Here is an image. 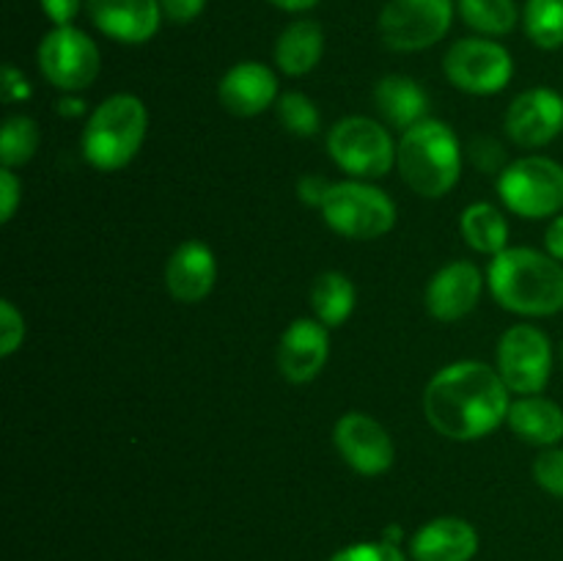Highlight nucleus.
<instances>
[{"instance_id":"nucleus-1","label":"nucleus","mask_w":563,"mask_h":561,"mask_svg":"<svg viewBox=\"0 0 563 561\" xmlns=\"http://www.w3.org/2000/svg\"><path fill=\"white\" fill-rule=\"evenodd\" d=\"M509 394L498 369L478 361H456L429 380L423 413L434 432L467 443L487 438L506 421Z\"/></svg>"},{"instance_id":"nucleus-2","label":"nucleus","mask_w":563,"mask_h":561,"mask_svg":"<svg viewBox=\"0 0 563 561\" xmlns=\"http://www.w3.org/2000/svg\"><path fill=\"white\" fill-rule=\"evenodd\" d=\"M487 284L495 300L520 317L563 311V264L533 248H506L493 256Z\"/></svg>"},{"instance_id":"nucleus-3","label":"nucleus","mask_w":563,"mask_h":561,"mask_svg":"<svg viewBox=\"0 0 563 561\" xmlns=\"http://www.w3.org/2000/svg\"><path fill=\"white\" fill-rule=\"evenodd\" d=\"M396 165L412 193L423 198H443L462 176L460 138L445 121H418L401 132Z\"/></svg>"},{"instance_id":"nucleus-4","label":"nucleus","mask_w":563,"mask_h":561,"mask_svg":"<svg viewBox=\"0 0 563 561\" xmlns=\"http://www.w3.org/2000/svg\"><path fill=\"white\" fill-rule=\"evenodd\" d=\"M146 130V105L135 94H113L91 110L82 127V157L97 170H121L141 152Z\"/></svg>"},{"instance_id":"nucleus-5","label":"nucleus","mask_w":563,"mask_h":561,"mask_svg":"<svg viewBox=\"0 0 563 561\" xmlns=\"http://www.w3.org/2000/svg\"><path fill=\"white\" fill-rule=\"evenodd\" d=\"M319 212L335 234L350 240H377L396 226V204L388 193L363 179L333 182Z\"/></svg>"},{"instance_id":"nucleus-6","label":"nucleus","mask_w":563,"mask_h":561,"mask_svg":"<svg viewBox=\"0 0 563 561\" xmlns=\"http://www.w3.org/2000/svg\"><path fill=\"white\" fill-rule=\"evenodd\" d=\"M498 196L520 218L542 220L563 212V165L542 154L515 160L498 174Z\"/></svg>"},{"instance_id":"nucleus-7","label":"nucleus","mask_w":563,"mask_h":561,"mask_svg":"<svg viewBox=\"0 0 563 561\" xmlns=\"http://www.w3.org/2000/svg\"><path fill=\"white\" fill-rule=\"evenodd\" d=\"M396 143L388 127L368 116H346L328 135V154L355 179H379L396 165Z\"/></svg>"},{"instance_id":"nucleus-8","label":"nucleus","mask_w":563,"mask_h":561,"mask_svg":"<svg viewBox=\"0 0 563 561\" xmlns=\"http://www.w3.org/2000/svg\"><path fill=\"white\" fill-rule=\"evenodd\" d=\"M454 0H388L379 11V36L396 53L429 50L449 33Z\"/></svg>"},{"instance_id":"nucleus-9","label":"nucleus","mask_w":563,"mask_h":561,"mask_svg":"<svg viewBox=\"0 0 563 561\" xmlns=\"http://www.w3.org/2000/svg\"><path fill=\"white\" fill-rule=\"evenodd\" d=\"M443 72L449 82L473 97L504 91L515 75V61L504 44L484 36L460 38L445 50Z\"/></svg>"},{"instance_id":"nucleus-10","label":"nucleus","mask_w":563,"mask_h":561,"mask_svg":"<svg viewBox=\"0 0 563 561\" xmlns=\"http://www.w3.org/2000/svg\"><path fill=\"white\" fill-rule=\"evenodd\" d=\"M38 72L66 94L82 91L99 75V47L86 31L75 25H60L44 33L36 50Z\"/></svg>"},{"instance_id":"nucleus-11","label":"nucleus","mask_w":563,"mask_h":561,"mask_svg":"<svg viewBox=\"0 0 563 561\" xmlns=\"http://www.w3.org/2000/svg\"><path fill=\"white\" fill-rule=\"evenodd\" d=\"M498 374L517 396L542 394L553 374V344L533 324H515L498 341Z\"/></svg>"},{"instance_id":"nucleus-12","label":"nucleus","mask_w":563,"mask_h":561,"mask_svg":"<svg viewBox=\"0 0 563 561\" xmlns=\"http://www.w3.org/2000/svg\"><path fill=\"white\" fill-rule=\"evenodd\" d=\"M333 440L346 465L361 473V476H379V473L394 468V440H390L388 429L374 421L372 416H366V413H344L335 421Z\"/></svg>"},{"instance_id":"nucleus-13","label":"nucleus","mask_w":563,"mask_h":561,"mask_svg":"<svg viewBox=\"0 0 563 561\" xmlns=\"http://www.w3.org/2000/svg\"><path fill=\"white\" fill-rule=\"evenodd\" d=\"M506 135L520 148H542L563 132V97L553 88H528L506 110Z\"/></svg>"},{"instance_id":"nucleus-14","label":"nucleus","mask_w":563,"mask_h":561,"mask_svg":"<svg viewBox=\"0 0 563 561\" xmlns=\"http://www.w3.org/2000/svg\"><path fill=\"white\" fill-rule=\"evenodd\" d=\"M484 275L473 262H449L429 278L427 311L438 322H456L478 306Z\"/></svg>"},{"instance_id":"nucleus-15","label":"nucleus","mask_w":563,"mask_h":561,"mask_svg":"<svg viewBox=\"0 0 563 561\" xmlns=\"http://www.w3.org/2000/svg\"><path fill=\"white\" fill-rule=\"evenodd\" d=\"M86 11L104 36L121 44H146L165 20L159 0H86Z\"/></svg>"},{"instance_id":"nucleus-16","label":"nucleus","mask_w":563,"mask_h":561,"mask_svg":"<svg viewBox=\"0 0 563 561\" xmlns=\"http://www.w3.org/2000/svg\"><path fill=\"white\" fill-rule=\"evenodd\" d=\"M330 328L319 319H295L278 341V369L289 383H311L330 358Z\"/></svg>"},{"instance_id":"nucleus-17","label":"nucleus","mask_w":563,"mask_h":561,"mask_svg":"<svg viewBox=\"0 0 563 561\" xmlns=\"http://www.w3.org/2000/svg\"><path fill=\"white\" fill-rule=\"evenodd\" d=\"M218 97L229 113L251 119L278 102V77L258 61H242L225 72L218 86Z\"/></svg>"},{"instance_id":"nucleus-18","label":"nucleus","mask_w":563,"mask_h":561,"mask_svg":"<svg viewBox=\"0 0 563 561\" xmlns=\"http://www.w3.org/2000/svg\"><path fill=\"white\" fill-rule=\"evenodd\" d=\"M218 284V262L207 242L187 240L165 264V286L179 302H201Z\"/></svg>"},{"instance_id":"nucleus-19","label":"nucleus","mask_w":563,"mask_h":561,"mask_svg":"<svg viewBox=\"0 0 563 561\" xmlns=\"http://www.w3.org/2000/svg\"><path fill=\"white\" fill-rule=\"evenodd\" d=\"M478 550V534L462 517H438L418 528L410 542L416 561H471Z\"/></svg>"},{"instance_id":"nucleus-20","label":"nucleus","mask_w":563,"mask_h":561,"mask_svg":"<svg viewBox=\"0 0 563 561\" xmlns=\"http://www.w3.org/2000/svg\"><path fill=\"white\" fill-rule=\"evenodd\" d=\"M506 424L517 438L542 449H553L563 440V407L542 394L511 402Z\"/></svg>"},{"instance_id":"nucleus-21","label":"nucleus","mask_w":563,"mask_h":561,"mask_svg":"<svg viewBox=\"0 0 563 561\" xmlns=\"http://www.w3.org/2000/svg\"><path fill=\"white\" fill-rule=\"evenodd\" d=\"M374 105H377L379 116L399 132L416 127L429 113L427 91L421 82L407 75L383 77L374 88Z\"/></svg>"},{"instance_id":"nucleus-22","label":"nucleus","mask_w":563,"mask_h":561,"mask_svg":"<svg viewBox=\"0 0 563 561\" xmlns=\"http://www.w3.org/2000/svg\"><path fill=\"white\" fill-rule=\"evenodd\" d=\"M322 55L324 31L313 20H295L291 25L284 28V33L275 42V64L289 77H302L317 69Z\"/></svg>"},{"instance_id":"nucleus-23","label":"nucleus","mask_w":563,"mask_h":561,"mask_svg":"<svg viewBox=\"0 0 563 561\" xmlns=\"http://www.w3.org/2000/svg\"><path fill=\"white\" fill-rule=\"evenodd\" d=\"M460 231L467 245L476 253L498 256L500 251L509 248V223H506V215L487 201L471 204L462 212Z\"/></svg>"},{"instance_id":"nucleus-24","label":"nucleus","mask_w":563,"mask_h":561,"mask_svg":"<svg viewBox=\"0 0 563 561\" xmlns=\"http://www.w3.org/2000/svg\"><path fill=\"white\" fill-rule=\"evenodd\" d=\"M357 302L355 284L346 278L344 273H335V270H328V273L319 275L311 286V308L313 317L324 324V328H339L346 319L352 317Z\"/></svg>"},{"instance_id":"nucleus-25","label":"nucleus","mask_w":563,"mask_h":561,"mask_svg":"<svg viewBox=\"0 0 563 561\" xmlns=\"http://www.w3.org/2000/svg\"><path fill=\"white\" fill-rule=\"evenodd\" d=\"M456 11L482 36H506L520 20L515 0H456Z\"/></svg>"},{"instance_id":"nucleus-26","label":"nucleus","mask_w":563,"mask_h":561,"mask_svg":"<svg viewBox=\"0 0 563 561\" xmlns=\"http://www.w3.org/2000/svg\"><path fill=\"white\" fill-rule=\"evenodd\" d=\"M522 28L537 47H563V0H526Z\"/></svg>"},{"instance_id":"nucleus-27","label":"nucleus","mask_w":563,"mask_h":561,"mask_svg":"<svg viewBox=\"0 0 563 561\" xmlns=\"http://www.w3.org/2000/svg\"><path fill=\"white\" fill-rule=\"evenodd\" d=\"M38 141H42V132H38L36 121L27 119V116L5 119L3 130H0V163H3V168L25 165L36 154Z\"/></svg>"},{"instance_id":"nucleus-28","label":"nucleus","mask_w":563,"mask_h":561,"mask_svg":"<svg viewBox=\"0 0 563 561\" xmlns=\"http://www.w3.org/2000/svg\"><path fill=\"white\" fill-rule=\"evenodd\" d=\"M275 110H278V121L284 124V130H289L291 135H317L319 127H322L319 108L313 105V99H308L300 91L280 94L278 102H275Z\"/></svg>"},{"instance_id":"nucleus-29","label":"nucleus","mask_w":563,"mask_h":561,"mask_svg":"<svg viewBox=\"0 0 563 561\" xmlns=\"http://www.w3.org/2000/svg\"><path fill=\"white\" fill-rule=\"evenodd\" d=\"M533 479L544 493L563 498V449H544L533 462Z\"/></svg>"},{"instance_id":"nucleus-30","label":"nucleus","mask_w":563,"mask_h":561,"mask_svg":"<svg viewBox=\"0 0 563 561\" xmlns=\"http://www.w3.org/2000/svg\"><path fill=\"white\" fill-rule=\"evenodd\" d=\"M22 339H25V319L16 311L14 302L3 300L0 302V355H14Z\"/></svg>"},{"instance_id":"nucleus-31","label":"nucleus","mask_w":563,"mask_h":561,"mask_svg":"<svg viewBox=\"0 0 563 561\" xmlns=\"http://www.w3.org/2000/svg\"><path fill=\"white\" fill-rule=\"evenodd\" d=\"M330 561H405V556L388 542H357L335 553Z\"/></svg>"},{"instance_id":"nucleus-32","label":"nucleus","mask_w":563,"mask_h":561,"mask_svg":"<svg viewBox=\"0 0 563 561\" xmlns=\"http://www.w3.org/2000/svg\"><path fill=\"white\" fill-rule=\"evenodd\" d=\"M471 157L473 163H476V168L487 170V174L506 168L504 146H500L495 138H476V141L471 143Z\"/></svg>"},{"instance_id":"nucleus-33","label":"nucleus","mask_w":563,"mask_h":561,"mask_svg":"<svg viewBox=\"0 0 563 561\" xmlns=\"http://www.w3.org/2000/svg\"><path fill=\"white\" fill-rule=\"evenodd\" d=\"M22 201V182L20 176L14 174V168L0 170V220L9 223L14 218L16 207Z\"/></svg>"},{"instance_id":"nucleus-34","label":"nucleus","mask_w":563,"mask_h":561,"mask_svg":"<svg viewBox=\"0 0 563 561\" xmlns=\"http://www.w3.org/2000/svg\"><path fill=\"white\" fill-rule=\"evenodd\" d=\"M163 6V16L174 25H187V22L198 20L201 11L207 9V0H159Z\"/></svg>"},{"instance_id":"nucleus-35","label":"nucleus","mask_w":563,"mask_h":561,"mask_svg":"<svg viewBox=\"0 0 563 561\" xmlns=\"http://www.w3.org/2000/svg\"><path fill=\"white\" fill-rule=\"evenodd\" d=\"M0 91H3L5 105H14V102H22V99L31 97V82H27V77L22 75L14 64H5Z\"/></svg>"},{"instance_id":"nucleus-36","label":"nucleus","mask_w":563,"mask_h":561,"mask_svg":"<svg viewBox=\"0 0 563 561\" xmlns=\"http://www.w3.org/2000/svg\"><path fill=\"white\" fill-rule=\"evenodd\" d=\"M38 6H42V11L47 14V20L53 22L55 28H60L75 22V16L80 14L86 0H38Z\"/></svg>"},{"instance_id":"nucleus-37","label":"nucleus","mask_w":563,"mask_h":561,"mask_svg":"<svg viewBox=\"0 0 563 561\" xmlns=\"http://www.w3.org/2000/svg\"><path fill=\"white\" fill-rule=\"evenodd\" d=\"M330 190V182L322 179V176H302L300 185H297V193H300V201L308 204V207H322L324 196Z\"/></svg>"},{"instance_id":"nucleus-38","label":"nucleus","mask_w":563,"mask_h":561,"mask_svg":"<svg viewBox=\"0 0 563 561\" xmlns=\"http://www.w3.org/2000/svg\"><path fill=\"white\" fill-rule=\"evenodd\" d=\"M544 248L553 258H559L563 264V212L555 215L548 226V234H544Z\"/></svg>"},{"instance_id":"nucleus-39","label":"nucleus","mask_w":563,"mask_h":561,"mask_svg":"<svg viewBox=\"0 0 563 561\" xmlns=\"http://www.w3.org/2000/svg\"><path fill=\"white\" fill-rule=\"evenodd\" d=\"M267 3H273L275 9H280V11H291V14H300V11L313 9L319 0H267Z\"/></svg>"},{"instance_id":"nucleus-40","label":"nucleus","mask_w":563,"mask_h":561,"mask_svg":"<svg viewBox=\"0 0 563 561\" xmlns=\"http://www.w3.org/2000/svg\"><path fill=\"white\" fill-rule=\"evenodd\" d=\"M58 113L64 116H80L86 113V105H82V99H71V97H64L58 102Z\"/></svg>"},{"instance_id":"nucleus-41","label":"nucleus","mask_w":563,"mask_h":561,"mask_svg":"<svg viewBox=\"0 0 563 561\" xmlns=\"http://www.w3.org/2000/svg\"><path fill=\"white\" fill-rule=\"evenodd\" d=\"M399 539H401V528H399V526H388V528H385L383 542H388V544H399Z\"/></svg>"},{"instance_id":"nucleus-42","label":"nucleus","mask_w":563,"mask_h":561,"mask_svg":"<svg viewBox=\"0 0 563 561\" xmlns=\"http://www.w3.org/2000/svg\"><path fill=\"white\" fill-rule=\"evenodd\" d=\"M561 361H563V346H561Z\"/></svg>"}]
</instances>
